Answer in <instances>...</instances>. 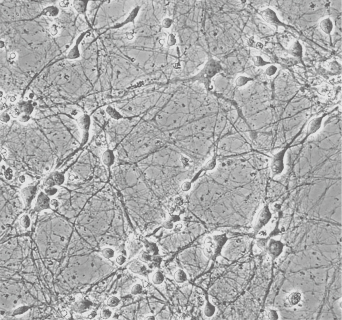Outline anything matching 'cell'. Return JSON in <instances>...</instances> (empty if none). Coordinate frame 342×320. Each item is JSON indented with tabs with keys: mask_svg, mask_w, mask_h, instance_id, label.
Instances as JSON below:
<instances>
[{
	"mask_svg": "<svg viewBox=\"0 0 342 320\" xmlns=\"http://www.w3.org/2000/svg\"><path fill=\"white\" fill-rule=\"evenodd\" d=\"M70 2H69L68 1H61L59 3V5L60 6V7L62 8H68V6H69Z\"/></svg>",
	"mask_w": 342,
	"mask_h": 320,
	"instance_id": "50",
	"label": "cell"
},
{
	"mask_svg": "<svg viewBox=\"0 0 342 320\" xmlns=\"http://www.w3.org/2000/svg\"><path fill=\"white\" fill-rule=\"evenodd\" d=\"M143 291V287L139 284L136 285L132 289L131 293L133 295L141 294Z\"/></svg>",
	"mask_w": 342,
	"mask_h": 320,
	"instance_id": "35",
	"label": "cell"
},
{
	"mask_svg": "<svg viewBox=\"0 0 342 320\" xmlns=\"http://www.w3.org/2000/svg\"><path fill=\"white\" fill-rule=\"evenodd\" d=\"M120 303V300L116 296H112L107 301V304L109 307H117Z\"/></svg>",
	"mask_w": 342,
	"mask_h": 320,
	"instance_id": "32",
	"label": "cell"
},
{
	"mask_svg": "<svg viewBox=\"0 0 342 320\" xmlns=\"http://www.w3.org/2000/svg\"><path fill=\"white\" fill-rule=\"evenodd\" d=\"M130 270L136 274H142L146 270L147 268L144 264L138 261L133 262L130 267Z\"/></svg>",
	"mask_w": 342,
	"mask_h": 320,
	"instance_id": "20",
	"label": "cell"
},
{
	"mask_svg": "<svg viewBox=\"0 0 342 320\" xmlns=\"http://www.w3.org/2000/svg\"><path fill=\"white\" fill-rule=\"evenodd\" d=\"M277 70V68H276V66L274 65H271L269 66V68H267V69H266V75L268 76H272V75H274L276 71Z\"/></svg>",
	"mask_w": 342,
	"mask_h": 320,
	"instance_id": "38",
	"label": "cell"
},
{
	"mask_svg": "<svg viewBox=\"0 0 342 320\" xmlns=\"http://www.w3.org/2000/svg\"><path fill=\"white\" fill-rule=\"evenodd\" d=\"M125 261H126V258L123 256H119L116 259V261H117V263L119 265H122V264H124L125 262Z\"/></svg>",
	"mask_w": 342,
	"mask_h": 320,
	"instance_id": "47",
	"label": "cell"
},
{
	"mask_svg": "<svg viewBox=\"0 0 342 320\" xmlns=\"http://www.w3.org/2000/svg\"><path fill=\"white\" fill-rule=\"evenodd\" d=\"M19 181L21 183H24L26 180V178L24 176H21L19 178Z\"/></svg>",
	"mask_w": 342,
	"mask_h": 320,
	"instance_id": "53",
	"label": "cell"
},
{
	"mask_svg": "<svg viewBox=\"0 0 342 320\" xmlns=\"http://www.w3.org/2000/svg\"><path fill=\"white\" fill-rule=\"evenodd\" d=\"M253 60V62H254V65L256 66H258V67L264 66L266 65L267 64L270 63L269 62L265 61L262 57L259 56H254Z\"/></svg>",
	"mask_w": 342,
	"mask_h": 320,
	"instance_id": "30",
	"label": "cell"
},
{
	"mask_svg": "<svg viewBox=\"0 0 342 320\" xmlns=\"http://www.w3.org/2000/svg\"><path fill=\"white\" fill-rule=\"evenodd\" d=\"M139 9H140V6H137L136 7L134 8L130 13L129 15L128 16V17L126 18V20L123 22L122 23H121L120 24L117 25L113 28H120L121 27H122L125 24H127L128 23L131 22H134V20L136 19V17L137 16L138 13L139 12Z\"/></svg>",
	"mask_w": 342,
	"mask_h": 320,
	"instance_id": "13",
	"label": "cell"
},
{
	"mask_svg": "<svg viewBox=\"0 0 342 320\" xmlns=\"http://www.w3.org/2000/svg\"><path fill=\"white\" fill-rule=\"evenodd\" d=\"M20 225L23 228L25 229L28 228H29V226H30V218L28 217V215H23L21 217V218L20 219Z\"/></svg>",
	"mask_w": 342,
	"mask_h": 320,
	"instance_id": "29",
	"label": "cell"
},
{
	"mask_svg": "<svg viewBox=\"0 0 342 320\" xmlns=\"http://www.w3.org/2000/svg\"><path fill=\"white\" fill-rule=\"evenodd\" d=\"M87 33V32L83 33L79 36V38H77L76 42H75V44L73 48L70 50V52L68 53V55H67V58L69 60H75V59H77L80 57V50H79V45L82 40L83 39V38H84L85 34Z\"/></svg>",
	"mask_w": 342,
	"mask_h": 320,
	"instance_id": "8",
	"label": "cell"
},
{
	"mask_svg": "<svg viewBox=\"0 0 342 320\" xmlns=\"http://www.w3.org/2000/svg\"><path fill=\"white\" fill-rule=\"evenodd\" d=\"M175 281L177 283H183L187 280V275L185 272L182 270L179 269L177 271L174 275Z\"/></svg>",
	"mask_w": 342,
	"mask_h": 320,
	"instance_id": "24",
	"label": "cell"
},
{
	"mask_svg": "<svg viewBox=\"0 0 342 320\" xmlns=\"http://www.w3.org/2000/svg\"><path fill=\"white\" fill-rule=\"evenodd\" d=\"M53 177L54 180L55 182L57 185H62L65 181V177L64 174L61 172H55L53 175Z\"/></svg>",
	"mask_w": 342,
	"mask_h": 320,
	"instance_id": "26",
	"label": "cell"
},
{
	"mask_svg": "<svg viewBox=\"0 0 342 320\" xmlns=\"http://www.w3.org/2000/svg\"><path fill=\"white\" fill-rule=\"evenodd\" d=\"M215 307L210 302H207L204 309V314L207 317L212 316L214 314Z\"/></svg>",
	"mask_w": 342,
	"mask_h": 320,
	"instance_id": "25",
	"label": "cell"
},
{
	"mask_svg": "<svg viewBox=\"0 0 342 320\" xmlns=\"http://www.w3.org/2000/svg\"><path fill=\"white\" fill-rule=\"evenodd\" d=\"M320 27L326 34H329L333 30V22L329 18L324 19L320 23Z\"/></svg>",
	"mask_w": 342,
	"mask_h": 320,
	"instance_id": "17",
	"label": "cell"
},
{
	"mask_svg": "<svg viewBox=\"0 0 342 320\" xmlns=\"http://www.w3.org/2000/svg\"><path fill=\"white\" fill-rule=\"evenodd\" d=\"M4 176L6 179L8 180H11L12 179L13 177V171L11 168H8L6 169L5 172H4Z\"/></svg>",
	"mask_w": 342,
	"mask_h": 320,
	"instance_id": "39",
	"label": "cell"
},
{
	"mask_svg": "<svg viewBox=\"0 0 342 320\" xmlns=\"http://www.w3.org/2000/svg\"><path fill=\"white\" fill-rule=\"evenodd\" d=\"M147 285V282H145L143 283V286L144 288H146Z\"/></svg>",
	"mask_w": 342,
	"mask_h": 320,
	"instance_id": "57",
	"label": "cell"
},
{
	"mask_svg": "<svg viewBox=\"0 0 342 320\" xmlns=\"http://www.w3.org/2000/svg\"><path fill=\"white\" fill-rule=\"evenodd\" d=\"M58 189L54 187H46L44 189V193L49 197L53 196L58 193Z\"/></svg>",
	"mask_w": 342,
	"mask_h": 320,
	"instance_id": "34",
	"label": "cell"
},
{
	"mask_svg": "<svg viewBox=\"0 0 342 320\" xmlns=\"http://www.w3.org/2000/svg\"><path fill=\"white\" fill-rule=\"evenodd\" d=\"M260 14L264 21L269 24L275 26H283L284 24L281 22L277 17L276 13L273 10L267 8L260 12Z\"/></svg>",
	"mask_w": 342,
	"mask_h": 320,
	"instance_id": "4",
	"label": "cell"
},
{
	"mask_svg": "<svg viewBox=\"0 0 342 320\" xmlns=\"http://www.w3.org/2000/svg\"><path fill=\"white\" fill-rule=\"evenodd\" d=\"M8 100L11 103H14L17 101V97H15V96H10L9 97Z\"/></svg>",
	"mask_w": 342,
	"mask_h": 320,
	"instance_id": "52",
	"label": "cell"
},
{
	"mask_svg": "<svg viewBox=\"0 0 342 320\" xmlns=\"http://www.w3.org/2000/svg\"><path fill=\"white\" fill-rule=\"evenodd\" d=\"M221 68V67L219 63L215 61H212L208 64L207 63L206 68H205V73H206L207 75L212 77L213 76L220 71Z\"/></svg>",
	"mask_w": 342,
	"mask_h": 320,
	"instance_id": "12",
	"label": "cell"
},
{
	"mask_svg": "<svg viewBox=\"0 0 342 320\" xmlns=\"http://www.w3.org/2000/svg\"><path fill=\"white\" fill-rule=\"evenodd\" d=\"M28 307H19L18 309H16L15 311L13 312V315H19L23 314L28 310Z\"/></svg>",
	"mask_w": 342,
	"mask_h": 320,
	"instance_id": "43",
	"label": "cell"
},
{
	"mask_svg": "<svg viewBox=\"0 0 342 320\" xmlns=\"http://www.w3.org/2000/svg\"><path fill=\"white\" fill-rule=\"evenodd\" d=\"M106 112L111 117V118L114 120H118L122 118V116L121 115L120 113L118 112L116 109H115L111 106H109L106 107Z\"/></svg>",
	"mask_w": 342,
	"mask_h": 320,
	"instance_id": "23",
	"label": "cell"
},
{
	"mask_svg": "<svg viewBox=\"0 0 342 320\" xmlns=\"http://www.w3.org/2000/svg\"><path fill=\"white\" fill-rule=\"evenodd\" d=\"M164 280L163 274L161 272L158 271L154 273L153 276L152 281L155 285H159L162 283Z\"/></svg>",
	"mask_w": 342,
	"mask_h": 320,
	"instance_id": "27",
	"label": "cell"
},
{
	"mask_svg": "<svg viewBox=\"0 0 342 320\" xmlns=\"http://www.w3.org/2000/svg\"><path fill=\"white\" fill-rule=\"evenodd\" d=\"M37 187L36 186H28L21 190V195L26 207H29L31 204L36 193Z\"/></svg>",
	"mask_w": 342,
	"mask_h": 320,
	"instance_id": "6",
	"label": "cell"
},
{
	"mask_svg": "<svg viewBox=\"0 0 342 320\" xmlns=\"http://www.w3.org/2000/svg\"><path fill=\"white\" fill-rule=\"evenodd\" d=\"M228 241L225 234L209 236L204 241L203 252L207 258L214 260L221 254L222 248Z\"/></svg>",
	"mask_w": 342,
	"mask_h": 320,
	"instance_id": "1",
	"label": "cell"
},
{
	"mask_svg": "<svg viewBox=\"0 0 342 320\" xmlns=\"http://www.w3.org/2000/svg\"><path fill=\"white\" fill-rule=\"evenodd\" d=\"M272 218V213L268 206H265L259 212L254 224V230L258 232L269 223Z\"/></svg>",
	"mask_w": 342,
	"mask_h": 320,
	"instance_id": "3",
	"label": "cell"
},
{
	"mask_svg": "<svg viewBox=\"0 0 342 320\" xmlns=\"http://www.w3.org/2000/svg\"><path fill=\"white\" fill-rule=\"evenodd\" d=\"M112 312L109 309H103L100 312V316L103 319H107L111 317Z\"/></svg>",
	"mask_w": 342,
	"mask_h": 320,
	"instance_id": "36",
	"label": "cell"
},
{
	"mask_svg": "<svg viewBox=\"0 0 342 320\" xmlns=\"http://www.w3.org/2000/svg\"><path fill=\"white\" fill-rule=\"evenodd\" d=\"M88 2L83 1H74V7L76 11L80 14H84L87 11Z\"/></svg>",
	"mask_w": 342,
	"mask_h": 320,
	"instance_id": "18",
	"label": "cell"
},
{
	"mask_svg": "<svg viewBox=\"0 0 342 320\" xmlns=\"http://www.w3.org/2000/svg\"><path fill=\"white\" fill-rule=\"evenodd\" d=\"M151 257L152 256L147 251H142L139 253V258L141 261L147 263L151 260Z\"/></svg>",
	"mask_w": 342,
	"mask_h": 320,
	"instance_id": "31",
	"label": "cell"
},
{
	"mask_svg": "<svg viewBox=\"0 0 342 320\" xmlns=\"http://www.w3.org/2000/svg\"><path fill=\"white\" fill-rule=\"evenodd\" d=\"M58 32H59V28L58 27L57 24H53L51 26L50 28V32L52 35L53 36L57 35L58 34Z\"/></svg>",
	"mask_w": 342,
	"mask_h": 320,
	"instance_id": "42",
	"label": "cell"
},
{
	"mask_svg": "<svg viewBox=\"0 0 342 320\" xmlns=\"http://www.w3.org/2000/svg\"><path fill=\"white\" fill-rule=\"evenodd\" d=\"M284 247V244L280 240L271 239L268 244L269 253L272 258H277L283 252Z\"/></svg>",
	"mask_w": 342,
	"mask_h": 320,
	"instance_id": "5",
	"label": "cell"
},
{
	"mask_svg": "<svg viewBox=\"0 0 342 320\" xmlns=\"http://www.w3.org/2000/svg\"><path fill=\"white\" fill-rule=\"evenodd\" d=\"M36 103L32 100H28L27 101H22L19 103L17 107L22 114L31 115L34 111V106Z\"/></svg>",
	"mask_w": 342,
	"mask_h": 320,
	"instance_id": "10",
	"label": "cell"
},
{
	"mask_svg": "<svg viewBox=\"0 0 342 320\" xmlns=\"http://www.w3.org/2000/svg\"><path fill=\"white\" fill-rule=\"evenodd\" d=\"M104 257L106 259L112 258L114 256V251L110 248H106L102 251Z\"/></svg>",
	"mask_w": 342,
	"mask_h": 320,
	"instance_id": "33",
	"label": "cell"
},
{
	"mask_svg": "<svg viewBox=\"0 0 342 320\" xmlns=\"http://www.w3.org/2000/svg\"><path fill=\"white\" fill-rule=\"evenodd\" d=\"M30 115L23 114L19 117V120L22 123H26L30 120Z\"/></svg>",
	"mask_w": 342,
	"mask_h": 320,
	"instance_id": "45",
	"label": "cell"
},
{
	"mask_svg": "<svg viewBox=\"0 0 342 320\" xmlns=\"http://www.w3.org/2000/svg\"><path fill=\"white\" fill-rule=\"evenodd\" d=\"M323 116L316 117L311 120L308 123L307 133V135H310L316 133L321 127Z\"/></svg>",
	"mask_w": 342,
	"mask_h": 320,
	"instance_id": "9",
	"label": "cell"
},
{
	"mask_svg": "<svg viewBox=\"0 0 342 320\" xmlns=\"http://www.w3.org/2000/svg\"><path fill=\"white\" fill-rule=\"evenodd\" d=\"M176 43H177V39L175 38V36L173 34H169L167 39V45L169 46H172L175 45Z\"/></svg>",
	"mask_w": 342,
	"mask_h": 320,
	"instance_id": "37",
	"label": "cell"
},
{
	"mask_svg": "<svg viewBox=\"0 0 342 320\" xmlns=\"http://www.w3.org/2000/svg\"><path fill=\"white\" fill-rule=\"evenodd\" d=\"M77 123L83 130V135H88V130L91 125V119L88 115L84 114L79 117Z\"/></svg>",
	"mask_w": 342,
	"mask_h": 320,
	"instance_id": "11",
	"label": "cell"
},
{
	"mask_svg": "<svg viewBox=\"0 0 342 320\" xmlns=\"http://www.w3.org/2000/svg\"><path fill=\"white\" fill-rule=\"evenodd\" d=\"M144 245L147 252L151 256H156L158 255L159 250L156 243L151 242L148 241L147 240H145V241L144 242Z\"/></svg>",
	"mask_w": 342,
	"mask_h": 320,
	"instance_id": "19",
	"label": "cell"
},
{
	"mask_svg": "<svg viewBox=\"0 0 342 320\" xmlns=\"http://www.w3.org/2000/svg\"><path fill=\"white\" fill-rule=\"evenodd\" d=\"M5 46V43L4 42L1 41V49H2Z\"/></svg>",
	"mask_w": 342,
	"mask_h": 320,
	"instance_id": "56",
	"label": "cell"
},
{
	"mask_svg": "<svg viewBox=\"0 0 342 320\" xmlns=\"http://www.w3.org/2000/svg\"><path fill=\"white\" fill-rule=\"evenodd\" d=\"M44 184H45V185L46 187H54L55 185H56V184L54 180L53 179V176L52 177H50L45 180Z\"/></svg>",
	"mask_w": 342,
	"mask_h": 320,
	"instance_id": "41",
	"label": "cell"
},
{
	"mask_svg": "<svg viewBox=\"0 0 342 320\" xmlns=\"http://www.w3.org/2000/svg\"><path fill=\"white\" fill-rule=\"evenodd\" d=\"M50 199L44 192L41 191L38 195L37 200L36 202L34 210L36 211H40L44 209H46L50 207Z\"/></svg>",
	"mask_w": 342,
	"mask_h": 320,
	"instance_id": "7",
	"label": "cell"
},
{
	"mask_svg": "<svg viewBox=\"0 0 342 320\" xmlns=\"http://www.w3.org/2000/svg\"><path fill=\"white\" fill-rule=\"evenodd\" d=\"M286 149L284 148L277 152L273 157L271 161V169L273 175L277 176L281 174L284 169V157Z\"/></svg>",
	"mask_w": 342,
	"mask_h": 320,
	"instance_id": "2",
	"label": "cell"
},
{
	"mask_svg": "<svg viewBox=\"0 0 342 320\" xmlns=\"http://www.w3.org/2000/svg\"><path fill=\"white\" fill-rule=\"evenodd\" d=\"M269 319L270 320H277L278 319V315L276 311L274 310H271L270 311L268 314Z\"/></svg>",
	"mask_w": 342,
	"mask_h": 320,
	"instance_id": "44",
	"label": "cell"
},
{
	"mask_svg": "<svg viewBox=\"0 0 342 320\" xmlns=\"http://www.w3.org/2000/svg\"><path fill=\"white\" fill-rule=\"evenodd\" d=\"M102 159L105 166L107 167L111 166L114 162V155L113 152L111 150H106L102 155Z\"/></svg>",
	"mask_w": 342,
	"mask_h": 320,
	"instance_id": "14",
	"label": "cell"
},
{
	"mask_svg": "<svg viewBox=\"0 0 342 320\" xmlns=\"http://www.w3.org/2000/svg\"><path fill=\"white\" fill-rule=\"evenodd\" d=\"M22 114V113L21 112V111L19 110V109H18L17 107V108H15V109L13 111L12 115L13 117H19L20 116H21Z\"/></svg>",
	"mask_w": 342,
	"mask_h": 320,
	"instance_id": "49",
	"label": "cell"
},
{
	"mask_svg": "<svg viewBox=\"0 0 342 320\" xmlns=\"http://www.w3.org/2000/svg\"><path fill=\"white\" fill-rule=\"evenodd\" d=\"M301 293L299 292H294L289 294L287 300H288V304L289 305L294 306L297 305V304L301 301Z\"/></svg>",
	"mask_w": 342,
	"mask_h": 320,
	"instance_id": "21",
	"label": "cell"
},
{
	"mask_svg": "<svg viewBox=\"0 0 342 320\" xmlns=\"http://www.w3.org/2000/svg\"><path fill=\"white\" fill-rule=\"evenodd\" d=\"M10 116L8 113H3L1 115V121L5 123H7L10 120Z\"/></svg>",
	"mask_w": 342,
	"mask_h": 320,
	"instance_id": "46",
	"label": "cell"
},
{
	"mask_svg": "<svg viewBox=\"0 0 342 320\" xmlns=\"http://www.w3.org/2000/svg\"><path fill=\"white\" fill-rule=\"evenodd\" d=\"M173 226H174L173 223L170 220H168L164 223L163 226L166 229H171L173 228Z\"/></svg>",
	"mask_w": 342,
	"mask_h": 320,
	"instance_id": "48",
	"label": "cell"
},
{
	"mask_svg": "<svg viewBox=\"0 0 342 320\" xmlns=\"http://www.w3.org/2000/svg\"><path fill=\"white\" fill-rule=\"evenodd\" d=\"M173 21L169 18H165L162 21V26L164 28H169L172 24Z\"/></svg>",
	"mask_w": 342,
	"mask_h": 320,
	"instance_id": "40",
	"label": "cell"
},
{
	"mask_svg": "<svg viewBox=\"0 0 342 320\" xmlns=\"http://www.w3.org/2000/svg\"><path fill=\"white\" fill-rule=\"evenodd\" d=\"M34 93H28V98H29V99H28V100H32V99H33V98H34Z\"/></svg>",
	"mask_w": 342,
	"mask_h": 320,
	"instance_id": "54",
	"label": "cell"
},
{
	"mask_svg": "<svg viewBox=\"0 0 342 320\" xmlns=\"http://www.w3.org/2000/svg\"><path fill=\"white\" fill-rule=\"evenodd\" d=\"M92 303L88 301H82L80 302L75 307V310L77 312H85L90 309Z\"/></svg>",
	"mask_w": 342,
	"mask_h": 320,
	"instance_id": "22",
	"label": "cell"
},
{
	"mask_svg": "<svg viewBox=\"0 0 342 320\" xmlns=\"http://www.w3.org/2000/svg\"><path fill=\"white\" fill-rule=\"evenodd\" d=\"M289 52L293 56L300 57L302 55V46L298 41L295 42L289 49Z\"/></svg>",
	"mask_w": 342,
	"mask_h": 320,
	"instance_id": "16",
	"label": "cell"
},
{
	"mask_svg": "<svg viewBox=\"0 0 342 320\" xmlns=\"http://www.w3.org/2000/svg\"><path fill=\"white\" fill-rule=\"evenodd\" d=\"M59 13L60 10L58 7L55 6H49L44 9L41 15L48 17H57Z\"/></svg>",
	"mask_w": 342,
	"mask_h": 320,
	"instance_id": "15",
	"label": "cell"
},
{
	"mask_svg": "<svg viewBox=\"0 0 342 320\" xmlns=\"http://www.w3.org/2000/svg\"><path fill=\"white\" fill-rule=\"evenodd\" d=\"M154 319H155V318H154V316H148V317H147V318H145V320H154Z\"/></svg>",
	"mask_w": 342,
	"mask_h": 320,
	"instance_id": "55",
	"label": "cell"
},
{
	"mask_svg": "<svg viewBox=\"0 0 342 320\" xmlns=\"http://www.w3.org/2000/svg\"><path fill=\"white\" fill-rule=\"evenodd\" d=\"M252 80V79L250 77L241 76L236 79V80L235 81V83L237 86L241 87V86H244L245 85H246L248 82Z\"/></svg>",
	"mask_w": 342,
	"mask_h": 320,
	"instance_id": "28",
	"label": "cell"
},
{
	"mask_svg": "<svg viewBox=\"0 0 342 320\" xmlns=\"http://www.w3.org/2000/svg\"><path fill=\"white\" fill-rule=\"evenodd\" d=\"M50 204L54 208H57L58 206V202L56 199H53L51 201Z\"/></svg>",
	"mask_w": 342,
	"mask_h": 320,
	"instance_id": "51",
	"label": "cell"
}]
</instances>
